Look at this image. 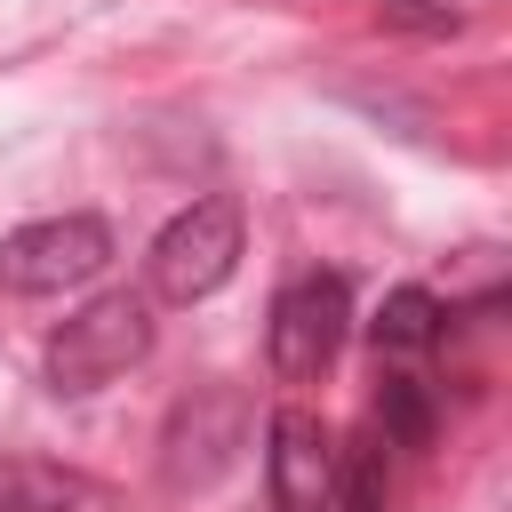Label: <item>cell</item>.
<instances>
[{
  "instance_id": "obj_1",
  "label": "cell",
  "mask_w": 512,
  "mask_h": 512,
  "mask_svg": "<svg viewBox=\"0 0 512 512\" xmlns=\"http://www.w3.org/2000/svg\"><path fill=\"white\" fill-rule=\"evenodd\" d=\"M144 352H152V304L128 296V288H112V296L80 304V312L48 336V384L80 400V392H104L112 376H128Z\"/></svg>"
},
{
  "instance_id": "obj_2",
  "label": "cell",
  "mask_w": 512,
  "mask_h": 512,
  "mask_svg": "<svg viewBox=\"0 0 512 512\" xmlns=\"http://www.w3.org/2000/svg\"><path fill=\"white\" fill-rule=\"evenodd\" d=\"M232 272H240V200H224V192H208L184 216H168L152 256H144V280H152L160 304H200Z\"/></svg>"
},
{
  "instance_id": "obj_3",
  "label": "cell",
  "mask_w": 512,
  "mask_h": 512,
  "mask_svg": "<svg viewBox=\"0 0 512 512\" xmlns=\"http://www.w3.org/2000/svg\"><path fill=\"white\" fill-rule=\"evenodd\" d=\"M112 264V224L104 216H40L0 240V288L8 296H64L88 288Z\"/></svg>"
},
{
  "instance_id": "obj_4",
  "label": "cell",
  "mask_w": 512,
  "mask_h": 512,
  "mask_svg": "<svg viewBox=\"0 0 512 512\" xmlns=\"http://www.w3.org/2000/svg\"><path fill=\"white\" fill-rule=\"evenodd\" d=\"M344 328H352V288L336 272H296L272 296V368L288 384H312L344 352Z\"/></svg>"
},
{
  "instance_id": "obj_5",
  "label": "cell",
  "mask_w": 512,
  "mask_h": 512,
  "mask_svg": "<svg viewBox=\"0 0 512 512\" xmlns=\"http://www.w3.org/2000/svg\"><path fill=\"white\" fill-rule=\"evenodd\" d=\"M240 448H248V400L232 384H200L176 400V416L160 432V472H168V488H208L232 472Z\"/></svg>"
},
{
  "instance_id": "obj_6",
  "label": "cell",
  "mask_w": 512,
  "mask_h": 512,
  "mask_svg": "<svg viewBox=\"0 0 512 512\" xmlns=\"http://www.w3.org/2000/svg\"><path fill=\"white\" fill-rule=\"evenodd\" d=\"M264 480H272L280 512H328L336 440H328V424L312 408H272V424H264Z\"/></svg>"
},
{
  "instance_id": "obj_7",
  "label": "cell",
  "mask_w": 512,
  "mask_h": 512,
  "mask_svg": "<svg viewBox=\"0 0 512 512\" xmlns=\"http://www.w3.org/2000/svg\"><path fill=\"white\" fill-rule=\"evenodd\" d=\"M88 480L48 456H0V512H80Z\"/></svg>"
},
{
  "instance_id": "obj_8",
  "label": "cell",
  "mask_w": 512,
  "mask_h": 512,
  "mask_svg": "<svg viewBox=\"0 0 512 512\" xmlns=\"http://www.w3.org/2000/svg\"><path fill=\"white\" fill-rule=\"evenodd\" d=\"M440 328H448V304H440L432 288H392V296H384V312L368 320L376 352H432V344H440Z\"/></svg>"
},
{
  "instance_id": "obj_9",
  "label": "cell",
  "mask_w": 512,
  "mask_h": 512,
  "mask_svg": "<svg viewBox=\"0 0 512 512\" xmlns=\"http://www.w3.org/2000/svg\"><path fill=\"white\" fill-rule=\"evenodd\" d=\"M376 424H384V440H400V448H432V392H424L416 376H384Z\"/></svg>"
},
{
  "instance_id": "obj_10",
  "label": "cell",
  "mask_w": 512,
  "mask_h": 512,
  "mask_svg": "<svg viewBox=\"0 0 512 512\" xmlns=\"http://www.w3.org/2000/svg\"><path fill=\"white\" fill-rule=\"evenodd\" d=\"M376 24L384 32H416V40H448L464 24V8H448V0H376Z\"/></svg>"
},
{
  "instance_id": "obj_11",
  "label": "cell",
  "mask_w": 512,
  "mask_h": 512,
  "mask_svg": "<svg viewBox=\"0 0 512 512\" xmlns=\"http://www.w3.org/2000/svg\"><path fill=\"white\" fill-rule=\"evenodd\" d=\"M328 504H336V512H384V472H376V456H352L344 480L328 488Z\"/></svg>"
}]
</instances>
